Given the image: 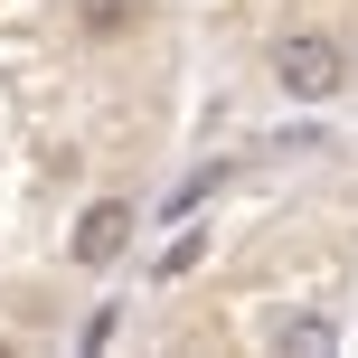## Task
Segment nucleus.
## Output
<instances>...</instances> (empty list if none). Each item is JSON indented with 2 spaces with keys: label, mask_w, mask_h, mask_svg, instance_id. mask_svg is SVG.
Segmentation results:
<instances>
[{
  "label": "nucleus",
  "mask_w": 358,
  "mask_h": 358,
  "mask_svg": "<svg viewBox=\"0 0 358 358\" xmlns=\"http://www.w3.org/2000/svg\"><path fill=\"white\" fill-rule=\"evenodd\" d=\"M349 85H358V76H349Z\"/></svg>",
  "instance_id": "6"
},
{
  "label": "nucleus",
  "mask_w": 358,
  "mask_h": 358,
  "mask_svg": "<svg viewBox=\"0 0 358 358\" xmlns=\"http://www.w3.org/2000/svg\"><path fill=\"white\" fill-rule=\"evenodd\" d=\"M273 349L321 358V349H340V330H330V311H283V321H273Z\"/></svg>",
  "instance_id": "4"
},
{
  "label": "nucleus",
  "mask_w": 358,
  "mask_h": 358,
  "mask_svg": "<svg viewBox=\"0 0 358 358\" xmlns=\"http://www.w3.org/2000/svg\"><path fill=\"white\" fill-rule=\"evenodd\" d=\"M349 76H358V57H349L330 29H292V38H273V85H283L292 104H330Z\"/></svg>",
  "instance_id": "1"
},
{
  "label": "nucleus",
  "mask_w": 358,
  "mask_h": 358,
  "mask_svg": "<svg viewBox=\"0 0 358 358\" xmlns=\"http://www.w3.org/2000/svg\"><path fill=\"white\" fill-rule=\"evenodd\" d=\"M151 19V0H76V29L94 38V48H104V38H132Z\"/></svg>",
  "instance_id": "3"
},
{
  "label": "nucleus",
  "mask_w": 358,
  "mask_h": 358,
  "mask_svg": "<svg viewBox=\"0 0 358 358\" xmlns=\"http://www.w3.org/2000/svg\"><path fill=\"white\" fill-rule=\"evenodd\" d=\"M123 245H132V198H94V208L76 217V236H66V255H76L85 273L123 264Z\"/></svg>",
  "instance_id": "2"
},
{
  "label": "nucleus",
  "mask_w": 358,
  "mask_h": 358,
  "mask_svg": "<svg viewBox=\"0 0 358 358\" xmlns=\"http://www.w3.org/2000/svg\"><path fill=\"white\" fill-rule=\"evenodd\" d=\"M208 189H217V170H208V179H179V198H161V217H198V198H208Z\"/></svg>",
  "instance_id": "5"
}]
</instances>
